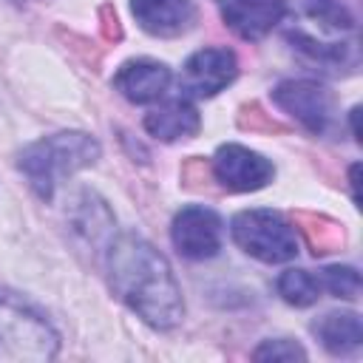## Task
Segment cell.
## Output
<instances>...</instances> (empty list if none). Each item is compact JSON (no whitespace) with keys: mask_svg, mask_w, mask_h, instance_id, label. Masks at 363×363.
<instances>
[{"mask_svg":"<svg viewBox=\"0 0 363 363\" xmlns=\"http://www.w3.org/2000/svg\"><path fill=\"white\" fill-rule=\"evenodd\" d=\"M272 102L301 122L309 133H326L335 113V99L326 85L315 79H284L272 91Z\"/></svg>","mask_w":363,"mask_h":363,"instance_id":"cell-9","label":"cell"},{"mask_svg":"<svg viewBox=\"0 0 363 363\" xmlns=\"http://www.w3.org/2000/svg\"><path fill=\"white\" fill-rule=\"evenodd\" d=\"M252 360H306V349L292 337H269L252 352Z\"/></svg>","mask_w":363,"mask_h":363,"instance_id":"cell-18","label":"cell"},{"mask_svg":"<svg viewBox=\"0 0 363 363\" xmlns=\"http://www.w3.org/2000/svg\"><path fill=\"white\" fill-rule=\"evenodd\" d=\"M71 230L94 250H108L113 241V213L94 190H82L71 207Z\"/></svg>","mask_w":363,"mask_h":363,"instance_id":"cell-14","label":"cell"},{"mask_svg":"<svg viewBox=\"0 0 363 363\" xmlns=\"http://www.w3.org/2000/svg\"><path fill=\"white\" fill-rule=\"evenodd\" d=\"M230 235L238 250L261 264H286L301 252L295 227L278 210H241L230 221Z\"/></svg>","mask_w":363,"mask_h":363,"instance_id":"cell-4","label":"cell"},{"mask_svg":"<svg viewBox=\"0 0 363 363\" xmlns=\"http://www.w3.org/2000/svg\"><path fill=\"white\" fill-rule=\"evenodd\" d=\"M173 82V74L164 62L159 60H150V57H136V60H128L116 68L111 85L116 94H122L128 102L133 105H150V102H159L167 88Z\"/></svg>","mask_w":363,"mask_h":363,"instance_id":"cell-10","label":"cell"},{"mask_svg":"<svg viewBox=\"0 0 363 363\" xmlns=\"http://www.w3.org/2000/svg\"><path fill=\"white\" fill-rule=\"evenodd\" d=\"M142 125L153 139L179 142V139H193L201 130V116H199L193 99L176 96V99H164L162 105H156L145 116Z\"/></svg>","mask_w":363,"mask_h":363,"instance_id":"cell-13","label":"cell"},{"mask_svg":"<svg viewBox=\"0 0 363 363\" xmlns=\"http://www.w3.org/2000/svg\"><path fill=\"white\" fill-rule=\"evenodd\" d=\"M320 289H326L329 295H335V298H343V301H357V295H360V272L354 269V267H340V264H335V267H326V269H320Z\"/></svg>","mask_w":363,"mask_h":363,"instance_id":"cell-17","label":"cell"},{"mask_svg":"<svg viewBox=\"0 0 363 363\" xmlns=\"http://www.w3.org/2000/svg\"><path fill=\"white\" fill-rule=\"evenodd\" d=\"M216 182L230 193H255L275 179V164L247 145L227 142L210 159Z\"/></svg>","mask_w":363,"mask_h":363,"instance_id":"cell-7","label":"cell"},{"mask_svg":"<svg viewBox=\"0 0 363 363\" xmlns=\"http://www.w3.org/2000/svg\"><path fill=\"white\" fill-rule=\"evenodd\" d=\"M221 20L241 40H264L284 20V0H218Z\"/></svg>","mask_w":363,"mask_h":363,"instance_id":"cell-12","label":"cell"},{"mask_svg":"<svg viewBox=\"0 0 363 363\" xmlns=\"http://www.w3.org/2000/svg\"><path fill=\"white\" fill-rule=\"evenodd\" d=\"M312 335L329 354L346 357L363 346V323L357 312H326L312 323Z\"/></svg>","mask_w":363,"mask_h":363,"instance_id":"cell-15","label":"cell"},{"mask_svg":"<svg viewBox=\"0 0 363 363\" xmlns=\"http://www.w3.org/2000/svg\"><path fill=\"white\" fill-rule=\"evenodd\" d=\"M113 295L153 329H173L184 318L182 286L167 258L139 233H122L105 250Z\"/></svg>","mask_w":363,"mask_h":363,"instance_id":"cell-1","label":"cell"},{"mask_svg":"<svg viewBox=\"0 0 363 363\" xmlns=\"http://www.w3.org/2000/svg\"><path fill=\"white\" fill-rule=\"evenodd\" d=\"M170 241L187 261L216 258L224 244V221L213 207L187 204L170 221Z\"/></svg>","mask_w":363,"mask_h":363,"instance_id":"cell-6","label":"cell"},{"mask_svg":"<svg viewBox=\"0 0 363 363\" xmlns=\"http://www.w3.org/2000/svg\"><path fill=\"white\" fill-rule=\"evenodd\" d=\"M136 26L150 37H182L196 26L199 9L193 0H130Z\"/></svg>","mask_w":363,"mask_h":363,"instance_id":"cell-11","label":"cell"},{"mask_svg":"<svg viewBox=\"0 0 363 363\" xmlns=\"http://www.w3.org/2000/svg\"><path fill=\"white\" fill-rule=\"evenodd\" d=\"M0 340L11 357L51 360L57 354V332L23 298L0 295Z\"/></svg>","mask_w":363,"mask_h":363,"instance_id":"cell-5","label":"cell"},{"mask_svg":"<svg viewBox=\"0 0 363 363\" xmlns=\"http://www.w3.org/2000/svg\"><path fill=\"white\" fill-rule=\"evenodd\" d=\"M102 156V145L85 130H60L26 145L17 156V170L26 176L28 187L51 201L57 187L74 173L96 164Z\"/></svg>","mask_w":363,"mask_h":363,"instance_id":"cell-3","label":"cell"},{"mask_svg":"<svg viewBox=\"0 0 363 363\" xmlns=\"http://www.w3.org/2000/svg\"><path fill=\"white\" fill-rule=\"evenodd\" d=\"M286 40L309 62L323 68H354V17L340 0H284Z\"/></svg>","mask_w":363,"mask_h":363,"instance_id":"cell-2","label":"cell"},{"mask_svg":"<svg viewBox=\"0 0 363 363\" xmlns=\"http://www.w3.org/2000/svg\"><path fill=\"white\" fill-rule=\"evenodd\" d=\"M238 77V60L230 48L210 45L193 51L182 65V96L187 99H210L218 91H224Z\"/></svg>","mask_w":363,"mask_h":363,"instance_id":"cell-8","label":"cell"},{"mask_svg":"<svg viewBox=\"0 0 363 363\" xmlns=\"http://www.w3.org/2000/svg\"><path fill=\"white\" fill-rule=\"evenodd\" d=\"M275 289H278V295L289 303V306H312V303H318V298H320V278L315 275V272H309V269H284L281 275H278V281H275Z\"/></svg>","mask_w":363,"mask_h":363,"instance_id":"cell-16","label":"cell"}]
</instances>
